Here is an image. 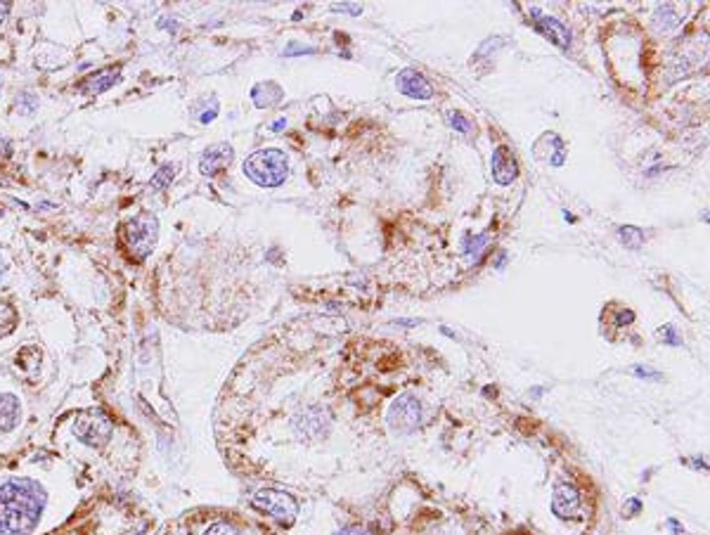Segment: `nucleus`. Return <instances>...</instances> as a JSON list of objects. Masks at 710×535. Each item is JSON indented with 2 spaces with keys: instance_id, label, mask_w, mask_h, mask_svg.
I'll use <instances>...</instances> for the list:
<instances>
[{
  "instance_id": "f257e3e1",
  "label": "nucleus",
  "mask_w": 710,
  "mask_h": 535,
  "mask_svg": "<svg viewBox=\"0 0 710 535\" xmlns=\"http://www.w3.org/2000/svg\"><path fill=\"white\" fill-rule=\"evenodd\" d=\"M45 509V491L31 479L0 483V535H28Z\"/></svg>"
},
{
  "instance_id": "f03ea898",
  "label": "nucleus",
  "mask_w": 710,
  "mask_h": 535,
  "mask_svg": "<svg viewBox=\"0 0 710 535\" xmlns=\"http://www.w3.org/2000/svg\"><path fill=\"white\" fill-rule=\"evenodd\" d=\"M244 176L261 187H280L289 176V159L280 149H258L244 161Z\"/></svg>"
},
{
  "instance_id": "7ed1b4c3",
  "label": "nucleus",
  "mask_w": 710,
  "mask_h": 535,
  "mask_svg": "<svg viewBox=\"0 0 710 535\" xmlns=\"http://www.w3.org/2000/svg\"><path fill=\"white\" fill-rule=\"evenodd\" d=\"M157 237H159V221H157V216H152V214L135 216L133 221L126 223V228H124L126 246H128L130 256L135 258V261H145V258L152 254L154 246H157Z\"/></svg>"
},
{
  "instance_id": "20e7f679",
  "label": "nucleus",
  "mask_w": 710,
  "mask_h": 535,
  "mask_svg": "<svg viewBox=\"0 0 710 535\" xmlns=\"http://www.w3.org/2000/svg\"><path fill=\"white\" fill-rule=\"evenodd\" d=\"M253 507L265 511L268 516H273L282 526H291L298 516L296 500H294L289 493L275 491V488H263V491H258L256 495H253Z\"/></svg>"
},
{
  "instance_id": "39448f33",
  "label": "nucleus",
  "mask_w": 710,
  "mask_h": 535,
  "mask_svg": "<svg viewBox=\"0 0 710 535\" xmlns=\"http://www.w3.org/2000/svg\"><path fill=\"white\" fill-rule=\"evenodd\" d=\"M114 431V422L102 410H85L74 422V436L85 445H105Z\"/></svg>"
},
{
  "instance_id": "423d86ee",
  "label": "nucleus",
  "mask_w": 710,
  "mask_h": 535,
  "mask_svg": "<svg viewBox=\"0 0 710 535\" xmlns=\"http://www.w3.org/2000/svg\"><path fill=\"white\" fill-rule=\"evenodd\" d=\"M291 427L301 441H322L327 439L329 429H332V417H329L327 407L310 405L294 417Z\"/></svg>"
},
{
  "instance_id": "0eeeda50",
  "label": "nucleus",
  "mask_w": 710,
  "mask_h": 535,
  "mask_svg": "<svg viewBox=\"0 0 710 535\" xmlns=\"http://www.w3.org/2000/svg\"><path fill=\"white\" fill-rule=\"evenodd\" d=\"M421 422V402L417 396L403 393L391 402L389 407V424L398 434H412Z\"/></svg>"
},
{
  "instance_id": "6e6552de",
  "label": "nucleus",
  "mask_w": 710,
  "mask_h": 535,
  "mask_svg": "<svg viewBox=\"0 0 710 535\" xmlns=\"http://www.w3.org/2000/svg\"><path fill=\"white\" fill-rule=\"evenodd\" d=\"M552 511L559 519H573L580 511V493L570 481H559L552 493Z\"/></svg>"
},
{
  "instance_id": "1a4fd4ad",
  "label": "nucleus",
  "mask_w": 710,
  "mask_h": 535,
  "mask_svg": "<svg viewBox=\"0 0 710 535\" xmlns=\"http://www.w3.org/2000/svg\"><path fill=\"white\" fill-rule=\"evenodd\" d=\"M396 83H398V90H400L403 95L412 97V100L429 102L431 97H434V85L429 83V78H426L424 74L414 71V69H403L396 76Z\"/></svg>"
},
{
  "instance_id": "9d476101",
  "label": "nucleus",
  "mask_w": 710,
  "mask_h": 535,
  "mask_svg": "<svg viewBox=\"0 0 710 535\" xmlns=\"http://www.w3.org/2000/svg\"><path fill=\"white\" fill-rule=\"evenodd\" d=\"M490 171H493V178L498 185H512L518 176V164L514 159L512 149L500 145L493 149V159H490Z\"/></svg>"
},
{
  "instance_id": "9b49d317",
  "label": "nucleus",
  "mask_w": 710,
  "mask_h": 535,
  "mask_svg": "<svg viewBox=\"0 0 710 535\" xmlns=\"http://www.w3.org/2000/svg\"><path fill=\"white\" fill-rule=\"evenodd\" d=\"M530 15H533V19H535L533 26L538 28V31L547 40H550V43L559 45V48H568V45H570V31L561 24V22L554 19V17H550V15H542L538 8L530 10Z\"/></svg>"
},
{
  "instance_id": "f8f14e48",
  "label": "nucleus",
  "mask_w": 710,
  "mask_h": 535,
  "mask_svg": "<svg viewBox=\"0 0 710 535\" xmlns=\"http://www.w3.org/2000/svg\"><path fill=\"white\" fill-rule=\"evenodd\" d=\"M233 147L228 145V142H218V145H211L209 149H204V154H201V159H199V171H201V176H218L221 171L225 169V166H230V161H233Z\"/></svg>"
},
{
  "instance_id": "ddd939ff",
  "label": "nucleus",
  "mask_w": 710,
  "mask_h": 535,
  "mask_svg": "<svg viewBox=\"0 0 710 535\" xmlns=\"http://www.w3.org/2000/svg\"><path fill=\"white\" fill-rule=\"evenodd\" d=\"M119 78H121V67L102 69V71H97V74H92V76L81 80L78 93L81 95H88V97H95V95H100V93H105V90H109L114 83H119Z\"/></svg>"
},
{
  "instance_id": "4468645a",
  "label": "nucleus",
  "mask_w": 710,
  "mask_h": 535,
  "mask_svg": "<svg viewBox=\"0 0 710 535\" xmlns=\"http://www.w3.org/2000/svg\"><path fill=\"white\" fill-rule=\"evenodd\" d=\"M19 400L12 393L0 396V434H8L19 424Z\"/></svg>"
},
{
  "instance_id": "2eb2a0df",
  "label": "nucleus",
  "mask_w": 710,
  "mask_h": 535,
  "mask_svg": "<svg viewBox=\"0 0 710 535\" xmlns=\"http://www.w3.org/2000/svg\"><path fill=\"white\" fill-rule=\"evenodd\" d=\"M251 97H253V102H256V107H273L282 100V88L277 83L265 80V83L256 85V88L251 90Z\"/></svg>"
},
{
  "instance_id": "dca6fc26",
  "label": "nucleus",
  "mask_w": 710,
  "mask_h": 535,
  "mask_svg": "<svg viewBox=\"0 0 710 535\" xmlns=\"http://www.w3.org/2000/svg\"><path fill=\"white\" fill-rule=\"evenodd\" d=\"M618 237L627 249H639L642 241H644V232L634 226H623V228H618Z\"/></svg>"
},
{
  "instance_id": "f3484780",
  "label": "nucleus",
  "mask_w": 710,
  "mask_h": 535,
  "mask_svg": "<svg viewBox=\"0 0 710 535\" xmlns=\"http://www.w3.org/2000/svg\"><path fill=\"white\" fill-rule=\"evenodd\" d=\"M17 325V310L10 303H0V337L10 334Z\"/></svg>"
},
{
  "instance_id": "a211bd4d",
  "label": "nucleus",
  "mask_w": 710,
  "mask_h": 535,
  "mask_svg": "<svg viewBox=\"0 0 710 535\" xmlns=\"http://www.w3.org/2000/svg\"><path fill=\"white\" fill-rule=\"evenodd\" d=\"M488 244V235H466L462 241V251L469 256H478Z\"/></svg>"
},
{
  "instance_id": "6ab92c4d",
  "label": "nucleus",
  "mask_w": 710,
  "mask_h": 535,
  "mask_svg": "<svg viewBox=\"0 0 710 535\" xmlns=\"http://www.w3.org/2000/svg\"><path fill=\"white\" fill-rule=\"evenodd\" d=\"M173 173H176V169L169 164H164L161 169L157 171V176L152 178V182H149V187L154 189V192H161V189H166L173 182Z\"/></svg>"
},
{
  "instance_id": "aec40b11",
  "label": "nucleus",
  "mask_w": 710,
  "mask_h": 535,
  "mask_svg": "<svg viewBox=\"0 0 710 535\" xmlns=\"http://www.w3.org/2000/svg\"><path fill=\"white\" fill-rule=\"evenodd\" d=\"M448 124L453 126V128L457 130V133H462V135L471 133V124H469V121H466L464 117H462L459 112H450V114H448Z\"/></svg>"
},
{
  "instance_id": "412c9836",
  "label": "nucleus",
  "mask_w": 710,
  "mask_h": 535,
  "mask_svg": "<svg viewBox=\"0 0 710 535\" xmlns=\"http://www.w3.org/2000/svg\"><path fill=\"white\" fill-rule=\"evenodd\" d=\"M658 334H661V339L668 343V346H679V343H682V339L675 334V327L673 325H666L661 332H658Z\"/></svg>"
},
{
  "instance_id": "4be33fe9",
  "label": "nucleus",
  "mask_w": 710,
  "mask_h": 535,
  "mask_svg": "<svg viewBox=\"0 0 710 535\" xmlns=\"http://www.w3.org/2000/svg\"><path fill=\"white\" fill-rule=\"evenodd\" d=\"M204 535H239V533H237L230 523L221 521V523H213V526H209V531H206Z\"/></svg>"
},
{
  "instance_id": "5701e85b",
  "label": "nucleus",
  "mask_w": 710,
  "mask_h": 535,
  "mask_svg": "<svg viewBox=\"0 0 710 535\" xmlns=\"http://www.w3.org/2000/svg\"><path fill=\"white\" fill-rule=\"evenodd\" d=\"M332 10L334 12H350V15H360L362 12V8L360 5H355V3H339V5H332Z\"/></svg>"
},
{
  "instance_id": "b1692460",
  "label": "nucleus",
  "mask_w": 710,
  "mask_h": 535,
  "mask_svg": "<svg viewBox=\"0 0 710 535\" xmlns=\"http://www.w3.org/2000/svg\"><path fill=\"white\" fill-rule=\"evenodd\" d=\"M634 375H637V377H644V379H654V382H658V379H661V372L649 370V367H642V365L634 367Z\"/></svg>"
},
{
  "instance_id": "393cba45",
  "label": "nucleus",
  "mask_w": 710,
  "mask_h": 535,
  "mask_svg": "<svg viewBox=\"0 0 710 535\" xmlns=\"http://www.w3.org/2000/svg\"><path fill=\"white\" fill-rule=\"evenodd\" d=\"M10 152H12V147H10V142L5 140V137H0V154H3V157H10Z\"/></svg>"
},
{
  "instance_id": "a878e982",
  "label": "nucleus",
  "mask_w": 710,
  "mask_h": 535,
  "mask_svg": "<svg viewBox=\"0 0 710 535\" xmlns=\"http://www.w3.org/2000/svg\"><path fill=\"white\" fill-rule=\"evenodd\" d=\"M339 535H362V531H360V528H355V526H346V528L339 531Z\"/></svg>"
},
{
  "instance_id": "bb28decb",
  "label": "nucleus",
  "mask_w": 710,
  "mask_h": 535,
  "mask_svg": "<svg viewBox=\"0 0 710 535\" xmlns=\"http://www.w3.org/2000/svg\"><path fill=\"white\" fill-rule=\"evenodd\" d=\"M10 8H12V3H8V0H5V3H0V22H3L5 17H8Z\"/></svg>"
},
{
  "instance_id": "cd10ccee",
  "label": "nucleus",
  "mask_w": 710,
  "mask_h": 535,
  "mask_svg": "<svg viewBox=\"0 0 710 535\" xmlns=\"http://www.w3.org/2000/svg\"><path fill=\"white\" fill-rule=\"evenodd\" d=\"M668 526H670V528H673V533H675V535H684V528H679V523H677V521H675V519H670V521H668Z\"/></svg>"
},
{
  "instance_id": "c85d7f7f",
  "label": "nucleus",
  "mask_w": 710,
  "mask_h": 535,
  "mask_svg": "<svg viewBox=\"0 0 710 535\" xmlns=\"http://www.w3.org/2000/svg\"><path fill=\"white\" fill-rule=\"evenodd\" d=\"M285 126H287V119H280V121H275V124L270 126V128H273V130H282Z\"/></svg>"
},
{
  "instance_id": "c756f323",
  "label": "nucleus",
  "mask_w": 710,
  "mask_h": 535,
  "mask_svg": "<svg viewBox=\"0 0 710 535\" xmlns=\"http://www.w3.org/2000/svg\"><path fill=\"white\" fill-rule=\"evenodd\" d=\"M639 507H642V504H639V500H630V511H632V514H637Z\"/></svg>"
}]
</instances>
